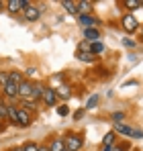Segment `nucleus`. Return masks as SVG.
<instances>
[{
    "instance_id": "2eb2a0df",
    "label": "nucleus",
    "mask_w": 143,
    "mask_h": 151,
    "mask_svg": "<svg viewBox=\"0 0 143 151\" xmlns=\"http://www.w3.org/2000/svg\"><path fill=\"white\" fill-rule=\"evenodd\" d=\"M61 6L70 12V14H74V17H80V12H78V4L76 2H72V0H61Z\"/></svg>"
},
{
    "instance_id": "b1692460",
    "label": "nucleus",
    "mask_w": 143,
    "mask_h": 151,
    "mask_svg": "<svg viewBox=\"0 0 143 151\" xmlns=\"http://www.w3.org/2000/svg\"><path fill=\"white\" fill-rule=\"evenodd\" d=\"M78 53H90V43H88V41L78 43Z\"/></svg>"
},
{
    "instance_id": "a211bd4d",
    "label": "nucleus",
    "mask_w": 143,
    "mask_h": 151,
    "mask_svg": "<svg viewBox=\"0 0 143 151\" xmlns=\"http://www.w3.org/2000/svg\"><path fill=\"white\" fill-rule=\"evenodd\" d=\"M0 121H2V123L8 121V102L2 100V98H0Z\"/></svg>"
},
{
    "instance_id": "ddd939ff",
    "label": "nucleus",
    "mask_w": 143,
    "mask_h": 151,
    "mask_svg": "<svg viewBox=\"0 0 143 151\" xmlns=\"http://www.w3.org/2000/svg\"><path fill=\"white\" fill-rule=\"evenodd\" d=\"M78 21H80V25L84 27V29H90V27H94L96 23H98L92 14H80V17H78Z\"/></svg>"
},
{
    "instance_id": "bb28decb",
    "label": "nucleus",
    "mask_w": 143,
    "mask_h": 151,
    "mask_svg": "<svg viewBox=\"0 0 143 151\" xmlns=\"http://www.w3.org/2000/svg\"><path fill=\"white\" fill-rule=\"evenodd\" d=\"M125 8H129V10L139 8V0H125Z\"/></svg>"
},
{
    "instance_id": "9d476101",
    "label": "nucleus",
    "mask_w": 143,
    "mask_h": 151,
    "mask_svg": "<svg viewBox=\"0 0 143 151\" xmlns=\"http://www.w3.org/2000/svg\"><path fill=\"white\" fill-rule=\"evenodd\" d=\"M43 90H45V86H43V82H33V94H31V100L37 102L43 98Z\"/></svg>"
},
{
    "instance_id": "1a4fd4ad",
    "label": "nucleus",
    "mask_w": 143,
    "mask_h": 151,
    "mask_svg": "<svg viewBox=\"0 0 143 151\" xmlns=\"http://www.w3.org/2000/svg\"><path fill=\"white\" fill-rule=\"evenodd\" d=\"M100 39V31L96 29V27H90V29H84V41H88V43H94Z\"/></svg>"
},
{
    "instance_id": "a19ab883",
    "label": "nucleus",
    "mask_w": 143,
    "mask_h": 151,
    "mask_svg": "<svg viewBox=\"0 0 143 151\" xmlns=\"http://www.w3.org/2000/svg\"><path fill=\"white\" fill-rule=\"evenodd\" d=\"M2 6H4V2H0V8H2Z\"/></svg>"
},
{
    "instance_id": "393cba45",
    "label": "nucleus",
    "mask_w": 143,
    "mask_h": 151,
    "mask_svg": "<svg viewBox=\"0 0 143 151\" xmlns=\"http://www.w3.org/2000/svg\"><path fill=\"white\" fill-rule=\"evenodd\" d=\"M25 151H39V143H35V141H29V143H25L23 145Z\"/></svg>"
},
{
    "instance_id": "f3484780",
    "label": "nucleus",
    "mask_w": 143,
    "mask_h": 151,
    "mask_svg": "<svg viewBox=\"0 0 143 151\" xmlns=\"http://www.w3.org/2000/svg\"><path fill=\"white\" fill-rule=\"evenodd\" d=\"M8 123L19 127V119H17V106L8 102Z\"/></svg>"
},
{
    "instance_id": "dca6fc26",
    "label": "nucleus",
    "mask_w": 143,
    "mask_h": 151,
    "mask_svg": "<svg viewBox=\"0 0 143 151\" xmlns=\"http://www.w3.org/2000/svg\"><path fill=\"white\" fill-rule=\"evenodd\" d=\"M78 4V12L80 14H90V10H92V2L90 0H82V2H76Z\"/></svg>"
},
{
    "instance_id": "c756f323",
    "label": "nucleus",
    "mask_w": 143,
    "mask_h": 151,
    "mask_svg": "<svg viewBox=\"0 0 143 151\" xmlns=\"http://www.w3.org/2000/svg\"><path fill=\"white\" fill-rule=\"evenodd\" d=\"M10 82V78H8V72H0V86H6Z\"/></svg>"
},
{
    "instance_id": "473e14b6",
    "label": "nucleus",
    "mask_w": 143,
    "mask_h": 151,
    "mask_svg": "<svg viewBox=\"0 0 143 151\" xmlns=\"http://www.w3.org/2000/svg\"><path fill=\"white\" fill-rule=\"evenodd\" d=\"M113 151H129V143H125V145H115Z\"/></svg>"
},
{
    "instance_id": "9b49d317",
    "label": "nucleus",
    "mask_w": 143,
    "mask_h": 151,
    "mask_svg": "<svg viewBox=\"0 0 143 151\" xmlns=\"http://www.w3.org/2000/svg\"><path fill=\"white\" fill-rule=\"evenodd\" d=\"M55 94H57V100L59 98L61 100H68V98H72V88L68 84H61L59 88H55Z\"/></svg>"
},
{
    "instance_id": "f257e3e1",
    "label": "nucleus",
    "mask_w": 143,
    "mask_h": 151,
    "mask_svg": "<svg viewBox=\"0 0 143 151\" xmlns=\"http://www.w3.org/2000/svg\"><path fill=\"white\" fill-rule=\"evenodd\" d=\"M64 143H66V149L68 151H80L84 147V137L76 135V133H68L64 137Z\"/></svg>"
},
{
    "instance_id": "6ab92c4d",
    "label": "nucleus",
    "mask_w": 143,
    "mask_h": 151,
    "mask_svg": "<svg viewBox=\"0 0 143 151\" xmlns=\"http://www.w3.org/2000/svg\"><path fill=\"white\" fill-rule=\"evenodd\" d=\"M115 139H117V133H106L102 139V147H115Z\"/></svg>"
},
{
    "instance_id": "4be33fe9",
    "label": "nucleus",
    "mask_w": 143,
    "mask_h": 151,
    "mask_svg": "<svg viewBox=\"0 0 143 151\" xmlns=\"http://www.w3.org/2000/svg\"><path fill=\"white\" fill-rule=\"evenodd\" d=\"M104 51V45L100 43V41H94V43H90V53H102Z\"/></svg>"
},
{
    "instance_id": "4468645a",
    "label": "nucleus",
    "mask_w": 143,
    "mask_h": 151,
    "mask_svg": "<svg viewBox=\"0 0 143 151\" xmlns=\"http://www.w3.org/2000/svg\"><path fill=\"white\" fill-rule=\"evenodd\" d=\"M49 151H66V143H64V139H59V137H55V139H51L49 141Z\"/></svg>"
},
{
    "instance_id": "7c9ffc66",
    "label": "nucleus",
    "mask_w": 143,
    "mask_h": 151,
    "mask_svg": "<svg viewBox=\"0 0 143 151\" xmlns=\"http://www.w3.org/2000/svg\"><path fill=\"white\" fill-rule=\"evenodd\" d=\"M57 114H59V116H68V114H70V108H68V106H57Z\"/></svg>"
},
{
    "instance_id": "37998d69",
    "label": "nucleus",
    "mask_w": 143,
    "mask_h": 151,
    "mask_svg": "<svg viewBox=\"0 0 143 151\" xmlns=\"http://www.w3.org/2000/svg\"><path fill=\"white\" fill-rule=\"evenodd\" d=\"M66 151H68V149H66Z\"/></svg>"
},
{
    "instance_id": "7ed1b4c3",
    "label": "nucleus",
    "mask_w": 143,
    "mask_h": 151,
    "mask_svg": "<svg viewBox=\"0 0 143 151\" xmlns=\"http://www.w3.org/2000/svg\"><path fill=\"white\" fill-rule=\"evenodd\" d=\"M121 25L125 29V33H135L137 29H139V23H137V19L131 14V12H127V14H123V19H121Z\"/></svg>"
},
{
    "instance_id": "c9c22d12",
    "label": "nucleus",
    "mask_w": 143,
    "mask_h": 151,
    "mask_svg": "<svg viewBox=\"0 0 143 151\" xmlns=\"http://www.w3.org/2000/svg\"><path fill=\"white\" fill-rule=\"evenodd\" d=\"M39 151H49L47 145H39Z\"/></svg>"
},
{
    "instance_id": "a878e982",
    "label": "nucleus",
    "mask_w": 143,
    "mask_h": 151,
    "mask_svg": "<svg viewBox=\"0 0 143 151\" xmlns=\"http://www.w3.org/2000/svg\"><path fill=\"white\" fill-rule=\"evenodd\" d=\"M96 104H98V96H90V98H88V102H86V110H92V108H94Z\"/></svg>"
},
{
    "instance_id": "cd10ccee",
    "label": "nucleus",
    "mask_w": 143,
    "mask_h": 151,
    "mask_svg": "<svg viewBox=\"0 0 143 151\" xmlns=\"http://www.w3.org/2000/svg\"><path fill=\"white\" fill-rule=\"evenodd\" d=\"M123 45H125L127 49H135V47H137V43H135L131 37H125V39H123Z\"/></svg>"
},
{
    "instance_id": "423d86ee",
    "label": "nucleus",
    "mask_w": 143,
    "mask_h": 151,
    "mask_svg": "<svg viewBox=\"0 0 143 151\" xmlns=\"http://www.w3.org/2000/svg\"><path fill=\"white\" fill-rule=\"evenodd\" d=\"M31 94H33V82H31V80H23V82L19 84V98L31 100Z\"/></svg>"
},
{
    "instance_id": "2f4dec72",
    "label": "nucleus",
    "mask_w": 143,
    "mask_h": 151,
    "mask_svg": "<svg viewBox=\"0 0 143 151\" xmlns=\"http://www.w3.org/2000/svg\"><path fill=\"white\" fill-rule=\"evenodd\" d=\"M113 121H115V123L125 121V112H115V114H113Z\"/></svg>"
},
{
    "instance_id": "20e7f679",
    "label": "nucleus",
    "mask_w": 143,
    "mask_h": 151,
    "mask_svg": "<svg viewBox=\"0 0 143 151\" xmlns=\"http://www.w3.org/2000/svg\"><path fill=\"white\" fill-rule=\"evenodd\" d=\"M17 119H19V127H23V129L33 125V114L27 112L23 106H17Z\"/></svg>"
},
{
    "instance_id": "4c0bfd02",
    "label": "nucleus",
    "mask_w": 143,
    "mask_h": 151,
    "mask_svg": "<svg viewBox=\"0 0 143 151\" xmlns=\"http://www.w3.org/2000/svg\"><path fill=\"white\" fill-rule=\"evenodd\" d=\"M100 151H113V147H102Z\"/></svg>"
},
{
    "instance_id": "f8f14e48",
    "label": "nucleus",
    "mask_w": 143,
    "mask_h": 151,
    "mask_svg": "<svg viewBox=\"0 0 143 151\" xmlns=\"http://www.w3.org/2000/svg\"><path fill=\"white\" fill-rule=\"evenodd\" d=\"M115 133H119L123 137H133V127L125 125V123H115Z\"/></svg>"
},
{
    "instance_id": "e433bc0d",
    "label": "nucleus",
    "mask_w": 143,
    "mask_h": 151,
    "mask_svg": "<svg viewBox=\"0 0 143 151\" xmlns=\"http://www.w3.org/2000/svg\"><path fill=\"white\" fill-rule=\"evenodd\" d=\"M10 151H25V149H23V145H19V147H12Z\"/></svg>"
},
{
    "instance_id": "412c9836",
    "label": "nucleus",
    "mask_w": 143,
    "mask_h": 151,
    "mask_svg": "<svg viewBox=\"0 0 143 151\" xmlns=\"http://www.w3.org/2000/svg\"><path fill=\"white\" fill-rule=\"evenodd\" d=\"M78 59L84 61V63H92V61L96 59V55L94 53H78Z\"/></svg>"
},
{
    "instance_id": "0eeeda50",
    "label": "nucleus",
    "mask_w": 143,
    "mask_h": 151,
    "mask_svg": "<svg viewBox=\"0 0 143 151\" xmlns=\"http://www.w3.org/2000/svg\"><path fill=\"white\" fill-rule=\"evenodd\" d=\"M2 96H4V98H8V100L19 98V86H17V84H12V82H8L6 86H2Z\"/></svg>"
},
{
    "instance_id": "39448f33",
    "label": "nucleus",
    "mask_w": 143,
    "mask_h": 151,
    "mask_svg": "<svg viewBox=\"0 0 143 151\" xmlns=\"http://www.w3.org/2000/svg\"><path fill=\"white\" fill-rule=\"evenodd\" d=\"M27 4H29V0H8V2H4V8H6L10 14H17V12L25 10Z\"/></svg>"
},
{
    "instance_id": "5701e85b",
    "label": "nucleus",
    "mask_w": 143,
    "mask_h": 151,
    "mask_svg": "<svg viewBox=\"0 0 143 151\" xmlns=\"http://www.w3.org/2000/svg\"><path fill=\"white\" fill-rule=\"evenodd\" d=\"M21 106H23L27 112H33V110H37V102H33V100H23V104H21Z\"/></svg>"
},
{
    "instance_id": "6e6552de",
    "label": "nucleus",
    "mask_w": 143,
    "mask_h": 151,
    "mask_svg": "<svg viewBox=\"0 0 143 151\" xmlns=\"http://www.w3.org/2000/svg\"><path fill=\"white\" fill-rule=\"evenodd\" d=\"M43 104L45 106H55L57 104V94H55V88H45L43 90Z\"/></svg>"
},
{
    "instance_id": "58836bf2",
    "label": "nucleus",
    "mask_w": 143,
    "mask_h": 151,
    "mask_svg": "<svg viewBox=\"0 0 143 151\" xmlns=\"http://www.w3.org/2000/svg\"><path fill=\"white\" fill-rule=\"evenodd\" d=\"M2 129H4V123H2V121H0V131H2Z\"/></svg>"
},
{
    "instance_id": "f704fd0d",
    "label": "nucleus",
    "mask_w": 143,
    "mask_h": 151,
    "mask_svg": "<svg viewBox=\"0 0 143 151\" xmlns=\"http://www.w3.org/2000/svg\"><path fill=\"white\" fill-rule=\"evenodd\" d=\"M74 116H76V119H82V116H84V110H78V112H76Z\"/></svg>"
},
{
    "instance_id": "f03ea898",
    "label": "nucleus",
    "mask_w": 143,
    "mask_h": 151,
    "mask_svg": "<svg viewBox=\"0 0 143 151\" xmlns=\"http://www.w3.org/2000/svg\"><path fill=\"white\" fill-rule=\"evenodd\" d=\"M41 12H43V8H41L39 4H33V2H29V4L25 6V10H23L25 21H29V23H35V21H39Z\"/></svg>"
},
{
    "instance_id": "aec40b11",
    "label": "nucleus",
    "mask_w": 143,
    "mask_h": 151,
    "mask_svg": "<svg viewBox=\"0 0 143 151\" xmlns=\"http://www.w3.org/2000/svg\"><path fill=\"white\" fill-rule=\"evenodd\" d=\"M8 78H10V82H12V84H17V86L25 80V76L21 74V72H8Z\"/></svg>"
},
{
    "instance_id": "ea45409f",
    "label": "nucleus",
    "mask_w": 143,
    "mask_h": 151,
    "mask_svg": "<svg viewBox=\"0 0 143 151\" xmlns=\"http://www.w3.org/2000/svg\"><path fill=\"white\" fill-rule=\"evenodd\" d=\"M139 6H143V0H139Z\"/></svg>"
},
{
    "instance_id": "c85d7f7f",
    "label": "nucleus",
    "mask_w": 143,
    "mask_h": 151,
    "mask_svg": "<svg viewBox=\"0 0 143 151\" xmlns=\"http://www.w3.org/2000/svg\"><path fill=\"white\" fill-rule=\"evenodd\" d=\"M23 76H25V80H29V78H33V76H37V68H27Z\"/></svg>"
},
{
    "instance_id": "72a5a7b5",
    "label": "nucleus",
    "mask_w": 143,
    "mask_h": 151,
    "mask_svg": "<svg viewBox=\"0 0 143 151\" xmlns=\"http://www.w3.org/2000/svg\"><path fill=\"white\" fill-rule=\"evenodd\" d=\"M133 139H143V131H139V129H133Z\"/></svg>"
},
{
    "instance_id": "79ce46f5",
    "label": "nucleus",
    "mask_w": 143,
    "mask_h": 151,
    "mask_svg": "<svg viewBox=\"0 0 143 151\" xmlns=\"http://www.w3.org/2000/svg\"><path fill=\"white\" fill-rule=\"evenodd\" d=\"M141 39H143V29H141Z\"/></svg>"
}]
</instances>
